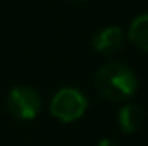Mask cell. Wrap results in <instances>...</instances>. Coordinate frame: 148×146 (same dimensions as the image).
I'll use <instances>...</instances> for the list:
<instances>
[{
    "instance_id": "4",
    "label": "cell",
    "mask_w": 148,
    "mask_h": 146,
    "mask_svg": "<svg viewBox=\"0 0 148 146\" xmlns=\"http://www.w3.org/2000/svg\"><path fill=\"white\" fill-rule=\"evenodd\" d=\"M92 45L101 55H116L126 45V32L120 26H114V25L105 26V28H101L94 34Z\"/></svg>"
},
{
    "instance_id": "6",
    "label": "cell",
    "mask_w": 148,
    "mask_h": 146,
    "mask_svg": "<svg viewBox=\"0 0 148 146\" xmlns=\"http://www.w3.org/2000/svg\"><path fill=\"white\" fill-rule=\"evenodd\" d=\"M126 36L137 49L148 51V11L133 19Z\"/></svg>"
},
{
    "instance_id": "2",
    "label": "cell",
    "mask_w": 148,
    "mask_h": 146,
    "mask_svg": "<svg viewBox=\"0 0 148 146\" xmlns=\"http://www.w3.org/2000/svg\"><path fill=\"white\" fill-rule=\"evenodd\" d=\"M88 109V99L79 88L73 86H64L53 96L49 103V111L56 120L64 124L79 120Z\"/></svg>"
},
{
    "instance_id": "3",
    "label": "cell",
    "mask_w": 148,
    "mask_h": 146,
    "mask_svg": "<svg viewBox=\"0 0 148 146\" xmlns=\"http://www.w3.org/2000/svg\"><path fill=\"white\" fill-rule=\"evenodd\" d=\"M10 114L17 120H34L41 111V96L34 86L19 84L11 88L6 98Z\"/></svg>"
},
{
    "instance_id": "1",
    "label": "cell",
    "mask_w": 148,
    "mask_h": 146,
    "mask_svg": "<svg viewBox=\"0 0 148 146\" xmlns=\"http://www.w3.org/2000/svg\"><path fill=\"white\" fill-rule=\"evenodd\" d=\"M94 86L101 98L109 101H126L137 92L139 81L127 64L109 62L96 71Z\"/></svg>"
},
{
    "instance_id": "7",
    "label": "cell",
    "mask_w": 148,
    "mask_h": 146,
    "mask_svg": "<svg viewBox=\"0 0 148 146\" xmlns=\"http://www.w3.org/2000/svg\"><path fill=\"white\" fill-rule=\"evenodd\" d=\"M98 146H118V144H116V141H112V139H101L98 143Z\"/></svg>"
},
{
    "instance_id": "5",
    "label": "cell",
    "mask_w": 148,
    "mask_h": 146,
    "mask_svg": "<svg viewBox=\"0 0 148 146\" xmlns=\"http://www.w3.org/2000/svg\"><path fill=\"white\" fill-rule=\"evenodd\" d=\"M116 122L124 133H135L145 124V111L137 103H126L116 114Z\"/></svg>"
}]
</instances>
